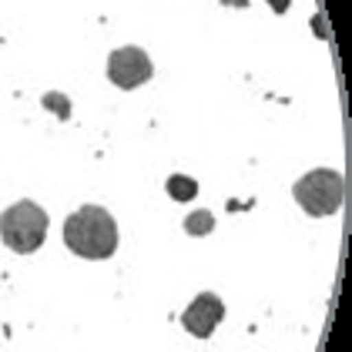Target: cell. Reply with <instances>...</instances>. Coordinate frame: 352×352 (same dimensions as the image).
<instances>
[{
    "mask_svg": "<svg viewBox=\"0 0 352 352\" xmlns=\"http://www.w3.org/2000/svg\"><path fill=\"white\" fill-rule=\"evenodd\" d=\"M47 225H51L47 212L37 201L24 198V201H14L10 208H3V215H0V239H3V245L10 252L30 255V252H37L44 245Z\"/></svg>",
    "mask_w": 352,
    "mask_h": 352,
    "instance_id": "2",
    "label": "cell"
},
{
    "mask_svg": "<svg viewBox=\"0 0 352 352\" xmlns=\"http://www.w3.org/2000/svg\"><path fill=\"white\" fill-rule=\"evenodd\" d=\"M221 319H225V302L215 292H201L198 298H191V305L182 312V325L195 339H212V332L221 325Z\"/></svg>",
    "mask_w": 352,
    "mask_h": 352,
    "instance_id": "5",
    "label": "cell"
},
{
    "mask_svg": "<svg viewBox=\"0 0 352 352\" xmlns=\"http://www.w3.org/2000/svg\"><path fill=\"white\" fill-rule=\"evenodd\" d=\"M64 245L87 262H104L118 252V221L101 205H81L64 218Z\"/></svg>",
    "mask_w": 352,
    "mask_h": 352,
    "instance_id": "1",
    "label": "cell"
},
{
    "mask_svg": "<svg viewBox=\"0 0 352 352\" xmlns=\"http://www.w3.org/2000/svg\"><path fill=\"white\" fill-rule=\"evenodd\" d=\"M292 195L302 205V212L312 218L336 215L342 208V195H346V182L336 168H312L292 185Z\"/></svg>",
    "mask_w": 352,
    "mask_h": 352,
    "instance_id": "3",
    "label": "cell"
},
{
    "mask_svg": "<svg viewBox=\"0 0 352 352\" xmlns=\"http://www.w3.org/2000/svg\"><path fill=\"white\" fill-rule=\"evenodd\" d=\"M164 188H168V195H171L175 201H195V198H198V182L188 178V175H171V178L164 182Z\"/></svg>",
    "mask_w": 352,
    "mask_h": 352,
    "instance_id": "6",
    "label": "cell"
},
{
    "mask_svg": "<svg viewBox=\"0 0 352 352\" xmlns=\"http://www.w3.org/2000/svg\"><path fill=\"white\" fill-rule=\"evenodd\" d=\"M44 104H47V108H54L60 118H71V104H67V101H64V94H57V91L44 94Z\"/></svg>",
    "mask_w": 352,
    "mask_h": 352,
    "instance_id": "8",
    "label": "cell"
},
{
    "mask_svg": "<svg viewBox=\"0 0 352 352\" xmlns=\"http://www.w3.org/2000/svg\"><path fill=\"white\" fill-rule=\"evenodd\" d=\"M212 228H215V215H212L208 208H198V212H191V215L185 218V232H188V235H195V239L208 235Z\"/></svg>",
    "mask_w": 352,
    "mask_h": 352,
    "instance_id": "7",
    "label": "cell"
},
{
    "mask_svg": "<svg viewBox=\"0 0 352 352\" xmlns=\"http://www.w3.org/2000/svg\"><path fill=\"white\" fill-rule=\"evenodd\" d=\"M108 78L121 91H135L155 78V64H151L148 51H141V47H118L108 57Z\"/></svg>",
    "mask_w": 352,
    "mask_h": 352,
    "instance_id": "4",
    "label": "cell"
},
{
    "mask_svg": "<svg viewBox=\"0 0 352 352\" xmlns=\"http://www.w3.org/2000/svg\"><path fill=\"white\" fill-rule=\"evenodd\" d=\"M221 3H225V7H248L252 0H221Z\"/></svg>",
    "mask_w": 352,
    "mask_h": 352,
    "instance_id": "9",
    "label": "cell"
}]
</instances>
